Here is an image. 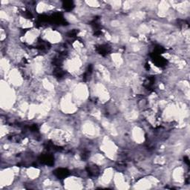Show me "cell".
<instances>
[{
  "label": "cell",
  "instance_id": "6da1fadb",
  "mask_svg": "<svg viewBox=\"0 0 190 190\" xmlns=\"http://www.w3.org/2000/svg\"><path fill=\"white\" fill-rule=\"evenodd\" d=\"M54 174L57 178L62 179L65 178L68 175L69 171L67 169H65V168H59V169L54 171Z\"/></svg>",
  "mask_w": 190,
  "mask_h": 190
},
{
  "label": "cell",
  "instance_id": "7a4b0ae2",
  "mask_svg": "<svg viewBox=\"0 0 190 190\" xmlns=\"http://www.w3.org/2000/svg\"><path fill=\"white\" fill-rule=\"evenodd\" d=\"M62 6L65 8V10H71L74 7L73 2H71V1H66V2H64Z\"/></svg>",
  "mask_w": 190,
  "mask_h": 190
}]
</instances>
